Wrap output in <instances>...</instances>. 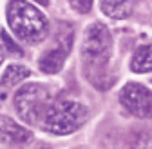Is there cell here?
<instances>
[{
	"label": "cell",
	"instance_id": "obj_11",
	"mask_svg": "<svg viewBox=\"0 0 152 149\" xmlns=\"http://www.w3.org/2000/svg\"><path fill=\"white\" fill-rule=\"evenodd\" d=\"M132 149H152V133H138Z\"/></svg>",
	"mask_w": 152,
	"mask_h": 149
},
{
	"label": "cell",
	"instance_id": "obj_4",
	"mask_svg": "<svg viewBox=\"0 0 152 149\" xmlns=\"http://www.w3.org/2000/svg\"><path fill=\"white\" fill-rule=\"evenodd\" d=\"M51 104H53V93L40 84H27L22 89H18L15 95V109L18 117L27 124L42 122Z\"/></svg>",
	"mask_w": 152,
	"mask_h": 149
},
{
	"label": "cell",
	"instance_id": "obj_13",
	"mask_svg": "<svg viewBox=\"0 0 152 149\" xmlns=\"http://www.w3.org/2000/svg\"><path fill=\"white\" fill-rule=\"evenodd\" d=\"M69 4L74 11L78 13H87L92 7V0H69Z\"/></svg>",
	"mask_w": 152,
	"mask_h": 149
},
{
	"label": "cell",
	"instance_id": "obj_15",
	"mask_svg": "<svg viewBox=\"0 0 152 149\" xmlns=\"http://www.w3.org/2000/svg\"><path fill=\"white\" fill-rule=\"evenodd\" d=\"M2 62H4V53H2V47H0V66H2Z\"/></svg>",
	"mask_w": 152,
	"mask_h": 149
},
{
	"label": "cell",
	"instance_id": "obj_6",
	"mask_svg": "<svg viewBox=\"0 0 152 149\" xmlns=\"http://www.w3.org/2000/svg\"><path fill=\"white\" fill-rule=\"evenodd\" d=\"M121 105L138 118H152V91L130 82L120 93Z\"/></svg>",
	"mask_w": 152,
	"mask_h": 149
},
{
	"label": "cell",
	"instance_id": "obj_2",
	"mask_svg": "<svg viewBox=\"0 0 152 149\" xmlns=\"http://www.w3.org/2000/svg\"><path fill=\"white\" fill-rule=\"evenodd\" d=\"M6 13L9 27L18 38L29 44H36L47 36V18L34 6L24 2V0H11Z\"/></svg>",
	"mask_w": 152,
	"mask_h": 149
},
{
	"label": "cell",
	"instance_id": "obj_3",
	"mask_svg": "<svg viewBox=\"0 0 152 149\" xmlns=\"http://www.w3.org/2000/svg\"><path fill=\"white\" fill-rule=\"evenodd\" d=\"M87 107L76 100H60L53 102L44 115L40 125L44 131L51 135H71L76 129H80L82 124L87 120Z\"/></svg>",
	"mask_w": 152,
	"mask_h": 149
},
{
	"label": "cell",
	"instance_id": "obj_5",
	"mask_svg": "<svg viewBox=\"0 0 152 149\" xmlns=\"http://www.w3.org/2000/svg\"><path fill=\"white\" fill-rule=\"evenodd\" d=\"M72 27L71 26H62V29L56 35V44L44 51L42 57L38 58V67L47 74H54L62 71L64 62L67 58V55L71 53V46H72Z\"/></svg>",
	"mask_w": 152,
	"mask_h": 149
},
{
	"label": "cell",
	"instance_id": "obj_14",
	"mask_svg": "<svg viewBox=\"0 0 152 149\" xmlns=\"http://www.w3.org/2000/svg\"><path fill=\"white\" fill-rule=\"evenodd\" d=\"M36 4H42V6H47L49 4V0H34Z\"/></svg>",
	"mask_w": 152,
	"mask_h": 149
},
{
	"label": "cell",
	"instance_id": "obj_8",
	"mask_svg": "<svg viewBox=\"0 0 152 149\" xmlns=\"http://www.w3.org/2000/svg\"><path fill=\"white\" fill-rule=\"evenodd\" d=\"M100 7L107 16L116 18V20L127 18L132 11L130 0H100Z\"/></svg>",
	"mask_w": 152,
	"mask_h": 149
},
{
	"label": "cell",
	"instance_id": "obj_12",
	"mask_svg": "<svg viewBox=\"0 0 152 149\" xmlns=\"http://www.w3.org/2000/svg\"><path fill=\"white\" fill-rule=\"evenodd\" d=\"M0 36H2V42H4V46H6V49L9 51V53H13V55H22L24 51L20 49V46H18L11 36H9V33L6 31V29H2L0 31Z\"/></svg>",
	"mask_w": 152,
	"mask_h": 149
},
{
	"label": "cell",
	"instance_id": "obj_1",
	"mask_svg": "<svg viewBox=\"0 0 152 149\" xmlns=\"http://www.w3.org/2000/svg\"><path fill=\"white\" fill-rule=\"evenodd\" d=\"M110 47L112 36L103 24L94 22L85 29L82 42V58L85 62V74L91 80V84L100 89H107L114 82V77L109 71Z\"/></svg>",
	"mask_w": 152,
	"mask_h": 149
},
{
	"label": "cell",
	"instance_id": "obj_10",
	"mask_svg": "<svg viewBox=\"0 0 152 149\" xmlns=\"http://www.w3.org/2000/svg\"><path fill=\"white\" fill-rule=\"evenodd\" d=\"M130 67L134 73H150L152 71V44L141 46L132 57Z\"/></svg>",
	"mask_w": 152,
	"mask_h": 149
},
{
	"label": "cell",
	"instance_id": "obj_7",
	"mask_svg": "<svg viewBox=\"0 0 152 149\" xmlns=\"http://www.w3.org/2000/svg\"><path fill=\"white\" fill-rule=\"evenodd\" d=\"M29 140H31V133L24 125L11 120L9 117L0 115V142L9 145H20V144H27Z\"/></svg>",
	"mask_w": 152,
	"mask_h": 149
},
{
	"label": "cell",
	"instance_id": "obj_9",
	"mask_svg": "<svg viewBox=\"0 0 152 149\" xmlns=\"http://www.w3.org/2000/svg\"><path fill=\"white\" fill-rule=\"evenodd\" d=\"M31 74V71L20 64H11L6 67V71L2 73V77H0V86L2 87H13L16 84L24 82L27 77Z\"/></svg>",
	"mask_w": 152,
	"mask_h": 149
}]
</instances>
